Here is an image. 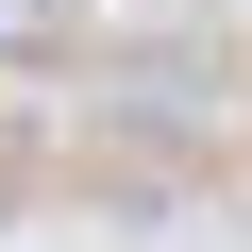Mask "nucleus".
Returning <instances> with one entry per match:
<instances>
[{
	"instance_id": "nucleus-1",
	"label": "nucleus",
	"mask_w": 252,
	"mask_h": 252,
	"mask_svg": "<svg viewBox=\"0 0 252 252\" xmlns=\"http://www.w3.org/2000/svg\"><path fill=\"white\" fill-rule=\"evenodd\" d=\"M0 51H67V0H0Z\"/></svg>"
}]
</instances>
